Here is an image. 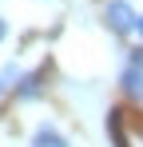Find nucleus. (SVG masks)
<instances>
[{"instance_id":"obj_7","label":"nucleus","mask_w":143,"mask_h":147,"mask_svg":"<svg viewBox=\"0 0 143 147\" xmlns=\"http://www.w3.org/2000/svg\"><path fill=\"white\" fill-rule=\"evenodd\" d=\"M8 88H12V84H8V80H4V72H0V96H4Z\"/></svg>"},{"instance_id":"obj_5","label":"nucleus","mask_w":143,"mask_h":147,"mask_svg":"<svg viewBox=\"0 0 143 147\" xmlns=\"http://www.w3.org/2000/svg\"><path fill=\"white\" fill-rule=\"evenodd\" d=\"M12 88H16V96H20V99H32V96H40V76L28 72V76H20Z\"/></svg>"},{"instance_id":"obj_6","label":"nucleus","mask_w":143,"mask_h":147,"mask_svg":"<svg viewBox=\"0 0 143 147\" xmlns=\"http://www.w3.org/2000/svg\"><path fill=\"white\" fill-rule=\"evenodd\" d=\"M135 32H139V40H143V12L135 16Z\"/></svg>"},{"instance_id":"obj_8","label":"nucleus","mask_w":143,"mask_h":147,"mask_svg":"<svg viewBox=\"0 0 143 147\" xmlns=\"http://www.w3.org/2000/svg\"><path fill=\"white\" fill-rule=\"evenodd\" d=\"M4 36H8V24H4V20H0V40H4Z\"/></svg>"},{"instance_id":"obj_3","label":"nucleus","mask_w":143,"mask_h":147,"mask_svg":"<svg viewBox=\"0 0 143 147\" xmlns=\"http://www.w3.org/2000/svg\"><path fill=\"white\" fill-rule=\"evenodd\" d=\"M115 139H119V147H143V123L115 119Z\"/></svg>"},{"instance_id":"obj_2","label":"nucleus","mask_w":143,"mask_h":147,"mask_svg":"<svg viewBox=\"0 0 143 147\" xmlns=\"http://www.w3.org/2000/svg\"><path fill=\"white\" fill-rule=\"evenodd\" d=\"M119 88L131 99H143V48L127 52V64H123V72H119Z\"/></svg>"},{"instance_id":"obj_4","label":"nucleus","mask_w":143,"mask_h":147,"mask_svg":"<svg viewBox=\"0 0 143 147\" xmlns=\"http://www.w3.org/2000/svg\"><path fill=\"white\" fill-rule=\"evenodd\" d=\"M32 147H68V139H64L52 123H40V127H36V143H32Z\"/></svg>"},{"instance_id":"obj_1","label":"nucleus","mask_w":143,"mask_h":147,"mask_svg":"<svg viewBox=\"0 0 143 147\" xmlns=\"http://www.w3.org/2000/svg\"><path fill=\"white\" fill-rule=\"evenodd\" d=\"M135 8H131V0H107L103 4V24L111 28L115 36H127V32H135Z\"/></svg>"}]
</instances>
